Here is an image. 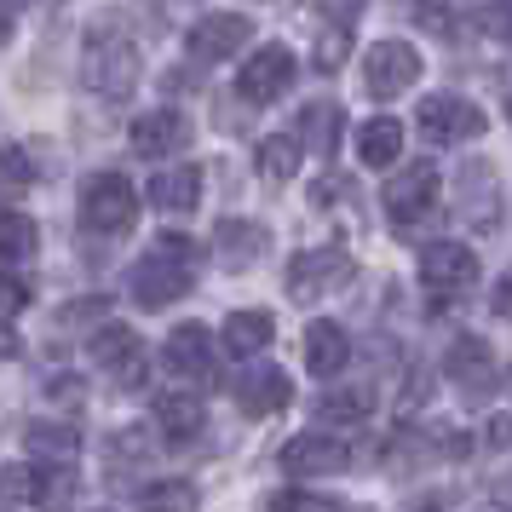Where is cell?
I'll return each instance as SVG.
<instances>
[{
	"mask_svg": "<svg viewBox=\"0 0 512 512\" xmlns=\"http://www.w3.org/2000/svg\"><path fill=\"white\" fill-rule=\"evenodd\" d=\"M254 41V18H242V12H208L202 24L185 35V52L196 64H219V58H231Z\"/></svg>",
	"mask_w": 512,
	"mask_h": 512,
	"instance_id": "cell-10",
	"label": "cell"
},
{
	"mask_svg": "<svg viewBox=\"0 0 512 512\" xmlns=\"http://www.w3.org/2000/svg\"><path fill=\"white\" fill-rule=\"evenodd\" d=\"M265 248H271V236H265V225H254V219H219V231H213V259H219L225 271L259 265Z\"/></svg>",
	"mask_w": 512,
	"mask_h": 512,
	"instance_id": "cell-14",
	"label": "cell"
},
{
	"mask_svg": "<svg viewBox=\"0 0 512 512\" xmlns=\"http://www.w3.org/2000/svg\"><path fill=\"white\" fill-rule=\"evenodd\" d=\"M202 420H208V409H202V397L190 392V386H173V392L156 397V426H162L167 438H196Z\"/></svg>",
	"mask_w": 512,
	"mask_h": 512,
	"instance_id": "cell-20",
	"label": "cell"
},
{
	"mask_svg": "<svg viewBox=\"0 0 512 512\" xmlns=\"http://www.w3.org/2000/svg\"><path fill=\"white\" fill-rule=\"evenodd\" d=\"M29 179H35V162H29V150H24V144H0V202L24 196Z\"/></svg>",
	"mask_w": 512,
	"mask_h": 512,
	"instance_id": "cell-28",
	"label": "cell"
},
{
	"mask_svg": "<svg viewBox=\"0 0 512 512\" xmlns=\"http://www.w3.org/2000/svg\"><path fill=\"white\" fill-rule=\"evenodd\" d=\"M397 150H403V121L397 116L363 121V133H357V162L363 167H392Z\"/></svg>",
	"mask_w": 512,
	"mask_h": 512,
	"instance_id": "cell-21",
	"label": "cell"
},
{
	"mask_svg": "<svg viewBox=\"0 0 512 512\" xmlns=\"http://www.w3.org/2000/svg\"><path fill=\"white\" fill-rule=\"evenodd\" d=\"M127 288H133V300H139L144 311H162V305H173L179 294H190V288H196V242L179 236V231L156 236V248L133 265Z\"/></svg>",
	"mask_w": 512,
	"mask_h": 512,
	"instance_id": "cell-2",
	"label": "cell"
},
{
	"mask_svg": "<svg viewBox=\"0 0 512 512\" xmlns=\"http://www.w3.org/2000/svg\"><path fill=\"white\" fill-rule=\"evenodd\" d=\"M420 29H432V35H449L455 29V0H397Z\"/></svg>",
	"mask_w": 512,
	"mask_h": 512,
	"instance_id": "cell-31",
	"label": "cell"
},
{
	"mask_svg": "<svg viewBox=\"0 0 512 512\" xmlns=\"http://www.w3.org/2000/svg\"><path fill=\"white\" fill-rule=\"evenodd\" d=\"M489 305H495L501 317H512V282H495V294H489Z\"/></svg>",
	"mask_w": 512,
	"mask_h": 512,
	"instance_id": "cell-40",
	"label": "cell"
},
{
	"mask_svg": "<svg viewBox=\"0 0 512 512\" xmlns=\"http://www.w3.org/2000/svg\"><path fill=\"white\" fill-rule=\"evenodd\" d=\"M259 173L271 179V185H288L294 173H300V162H305V144L300 139H288V133H271V139H259Z\"/></svg>",
	"mask_w": 512,
	"mask_h": 512,
	"instance_id": "cell-24",
	"label": "cell"
},
{
	"mask_svg": "<svg viewBox=\"0 0 512 512\" xmlns=\"http://www.w3.org/2000/svg\"><path fill=\"white\" fill-rule=\"evenodd\" d=\"M133 213H139V190H133L127 173H93L81 185V231L116 236L133 225Z\"/></svg>",
	"mask_w": 512,
	"mask_h": 512,
	"instance_id": "cell-3",
	"label": "cell"
},
{
	"mask_svg": "<svg viewBox=\"0 0 512 512\" xmlns=\"http://www.w3.org/2000/svg\"><path fill=\"white\" fill-rule=\"evenodd\" d=\"M110 374H116V386H121V392H139L144 380H150V357H144V346L133 351V357H121V363H116Z\"/></svg>",
	"mask_w": 512,
	"mask_h": 512,
	"instance_id": "cell-34",
	"label": "cell"
},
{
	"mask_svg": "<svg viewBox=\"0 0 512 512\" xmlns=\"http://www.w3.org/2000/svg\"><path fill=\"white\" fill-rule=\"evenodd\" d=\"M443 369H449V380H455L466 397H484L489 386H495V351H489L484 334H455Z\"/></svg>",
	"mask_w": 512,
	"mask_h": 512,
	"instance_id": "cell-13",
	"label": "cell"
},
{
	"mask_svg": "<svg viewBox=\"0 0 512 512\" xmlns=\"http://www.w3.org/2000/svg\"><path fill=\"white\" fill-rule=\"evenodd\" d=\"M167 6H190V0H167Z\"/></svg>",
	"mask_w": 512,
	"mask_h": 512,
	"instance_id": "cell-44",
	"label": "cell"
},
{
	"mask_svg": "<svg viewBox=\"0 0 512 512\" xmlns=\"http://www.w3.org/2000/svg\"><path fill=\"white\" fill-rule=\"evenodd\" d=\"M24 449L41 466H70L75 455H81V432H75L70 420H29L24 426Z\"/></svg>",
	"mask_w": 512,
	"mask_h": 512,
	"instance_id": "cell-18",
	"label": "cell"
},
{
	"mask_svg": "<svg viewBox=\"0 0 512 512\" xmlns=\"http://www.w3.org/2000/svg\"><path fill=\"white\" fill-rule=\"evenodd\" d=\"M6 41H12V12L0 6V47H6Z\"/></svg>",
	"mask_w": 512,
	"mask_h": 512,
	"instance_id": "cell-42",
	"label": "cell"
},
{
	"mask_svg": "<svg viewBox=\"0 0 512 512\" xmlns=\"http://www.w3.org/2000/svg\"><path fill=\"white\" fill-rule=\"evenodd\" d=\"M484 443H489V449H512V415H489Z\"/></svg>",
	"mask_w": 512,
	"mask_h": 512,
	"instance_id": "cell-38",
	"label": "cell"
},
{
	"mask_svg": "<svg viewBox=\"0 0 512 512\" xmlns=\"http://www.w3.org/2000/svg\"><path fill=\"white\" fill-rule=\"evenodd\" d=\"M305 363H311V374H323V380H334V374L351 363V340L340 323H328V317H317L311 323V334H305Z\"/></svg>",
	"mask_w": 512,
	"mask_h": 512,
	"instance_id": "cell-19",
	"label": "cell"
},
{
	"mask_svg": "<svg viewBox=\"0 0 512 512\" xmlns=\"http://www.w3.org/2000/svg\"><path fill=\"white\" fill-rule=\"evenodd\" d=\"M12 351H18V340H12V328L0 323V357H12Z\"/></svg>",
	"mask_w": 512,
	"mask_h": 512,
	"instance_id": "cell-41",
	"label": "cell"
},
{
	"mask_svg": "<svg viewBox=\"0 0 512 512\" xmlns=\"http://www.w3.org/2000/svg\"><path fill=\"white\" fill-rule=\"evenodd\" d=\"M294 75H300L294 52L271 41L265 52H254V58L236 70V98H248V104H271V98H282L288 87H294Z\"/></svg>",
	"mask_w": 512,
	"mask_h": 512,
	"instance_id": "cell-9",
	"label": "cell"
},
{
	"mask_svg": "<svg viewBox=\"0 0 512 512\" xmlns=\"http://www.w3.org/2000/svg\"><path fill=\"white\" fill-rule=\"evenodd\" d=\"M438 167L432 162H409L403 173H392L386 179V190H380V208H386V219H392L397 231H409L415 219H426L432 213V202H438Z\"/></svg>",
	"mask_w": 512,
	"mask_h": 512,
	"instance_id": "cell-5",
	"label": "cell"
},
{
	"mask_svg": "<svg viewBox=\"0 0 512 512\" xmlns=\"http://www.w3.org/2000/svg\"><path fill=\"white\" fill-rule=\"evenodd\" d=\"M29 305V282L24 277H0V323H12Z\"/></svg>",
	"mask_w": 512,
	"mask_h": 512,
	"instance_id": "cell-35",
	"label": "cell"
},
{
	"mask_svg": "<svg viewBox=\"0 0 512 512\" xmlns=\"http://www.w3.org/2000/svg\"><path fill=\"white\" fill-rule=\"evenodd\" d=\"M420 133L432 144H466V139H478L489 121L484 110L472 104V98H455V93H432V98H420Z\"/></svg>",
	"mask_w": 512,
	"mask_h": 512,
	"instance_id": "cell-7",
	"label": "cell"
},
{
	"mask_svg": "<svg viewBox=\"0 0 512 512\" xmlns=\"http://www.w3.org/2000/svg\"><path fill=\"white\" fill-rule=\"evenodd\" d=\"M489 29L512 47V0H495V6H489Z\"/></svg>",
	"mask_w": 512,
	"mask_h": 512,
	"instance_id": "cell-39",
	"label": "cell"
},
{
	"mask_svg": "<svg viewBox=\"0 0 512 512\" xmlns=\"http://www.w3.org/2000/svg\"><path fill=\"white\" fill-rule=\"evenodd\" d=\"M133 351H139V334H133V328L104 323L93 340H87V363H98V369H116L121 357H133Z\"/></svg>",
	"mask_w": 512,
	"mask_h": 512,
	"instance_id": "cell-26",
	"label": "cell"
},
{
	"mask_svg": "<svg viewBox=\"0 0 512 512\" xmlns=\"http://www.w3.org/2000/svg\"><path fill=\"white\" fill-rule=\"evenodd\" d=\"M265 512H346V507L334 495H317V489H282V495H271Z\"/></svg>",
	"mask_w": 512,
	"mask_h": 512,
	"instance_id": "cell-32",
	"label": "cell"
},
{
	"mask_svg": "<svg viewBox=\"0 0 512 512\" xmlns=\"http://www.w3.org/2000/svg\"><path fill=\"white\" fill-rule=\"evenodd\" d=\"M357 277V265H351L346 248H305V254H294V265H288V300L294 305H317L323 294H340L346 282Z\"/></svg>",
	"mask_w": 512,
	"mask_h": 512,
	"instance_id": "cell-4",
	"label": "cell"
},
{
	"mask_svg": "<svg viewBox=\"0 0 512 512\" xmlns=\"http://www.w3.org/2000/svg\"><path fill=\"white\" fill-rule=\"evenodd\" d=\"M294 403V380L277 369V363H259V369L236 374V409L248 420H271Z\"/></svg>",
	"mask_w": 512,
	"mask_h": 512,
	"instance_id": "cell-12",
	"label": "cell"
},
{
	"mask_svg": "<svg viewBox=\"0 0 512 512\" xmlns=\"http://www.w3.org/2000/svg\"><path fill=\"white\" fill-rule=\"evenodd\" d=\"M75 495V472L70 466H41V489H35V507L41 512H64Z\"/></svg>",
	"mask_w": 512,
	"mask_h": 512,
	"instance_id": "cell-30",
	"label": "cell"
},
{
	"mask_svg": "<svg viewBox=\"0 0 512 512\" xmlns=\"http://www.w3.org/2000/svg\"><path fill=\"white\" fill-rule=\"evenodd\" d=\"M426 512H438V507H426Z\"/></svg>",
	"mask_w": 512,
	"mask_h": 512,
	"instance_id": "cell-48",
	"label": "cell"
},
{
	"mask_svg": "<svg viewBox=\"0 0 512 512\" xmlns=\"http://www.w3.org/2000/svg\"><path fill=\"white\" fill-rule=\"evenodd\" d=\"M420 282H426L432 294H466V288L478 282V254H472L466 242H426V254H420Z\"/></svg>",
	"mask_w": 512,
	"mask_h": 512,
	"instance_id": "cell-11",
	"label": "cell"
},
{
	"mask_svg": "<svg viewBox=\"0 0 512 512\" xmlns=\"http://www.w3.org/2000/svg\"><path fill=\"white\" fill-rule=\"evenodd\" d=\"M139 70V41L121 24V12H98L87 24V41H81V81L98 98H127L139 87Z\"/></svg>",
	"mask_w": 512,
	"mask_h": 512,
	"instance_id": "cell-1",
	"label": "cell"
},
{
	"mask_svg": "<svg viewBox=\"0 0 512 512\" xmlns=\"http://www.w3.org/2000/svg\"><path fill=\"white\" fill-rule=\"evenodd\" d=\"M507 121H512V98H507Z\"/></svg>",
	"mask_w": 512,
	"mask_h": 512,
	"instance_id": "cell-45",
	"label": "cell"
},
{
	"mask_svg": "<svg viewBox=\"0 0 512 512\" xmlns=\"http://www.w3.org/2000/svg\"><path fill=\"white\" fill-rule=\"evenodd\" d=\"M0 6H6V12H18V6H29V0H0Z\"/></svg>",
	"mask_w": 512,
	"mask_h": 512,
	"instance_id": "cell-43",
	"label": "cell"
},
{
	"mask_svg": "<svg viewBox=\"0 0 512 512\" xmlns=\"http://www.w3.org/2000/svg\"><path fill=\"white\" fill-rule=\"evenodd\" d=\"M317 52H323V58H317L323 70H340V64H346V52H351L346 24H334V29H328V35H323V47H317Z\"/></svg>",
	"mask_w": 512,
	"mask_h": 512,
	"instance_id": "cell-36",
	"label": "cell"
},
{
	"mask_svg": "<svg viewBox=\"0 0 512 512\" xmlns=\"http://www.w3.org/2000/svg\"><path fill=\"white\" fill-rule=\"evenodd\" d=\"M196 202H202V167H196V162L162 167V173L150 179V208L179 213V219H185V213L196 208Z\"/></svg>",
	"mask_w": 512,
	"mask_h": 512,
	"instance_id": "cell-17",
	"label": "cell"
},
{
	"mask_svg": "<svg viewBox=\"0 0 512 512\" xmlns=\"http://www.w3.org/2000/svg\"><path fill=\"white\" fill-rule=\"evenodd\" d=\"M93 512H110V507H93Z\"/></svg>",
	"mask_w": 512,
	"mask_h": 512,
	"instance_id": "cell-47",
	"label": "cell"
},
{
	"mask_svg": "<svg viewBox=\"0 0 512 512\" xmlns=\"http://www.w3.org/2000/svg\"><path fill=\"white\" fill-rule=\"evenodd\" d=\"M317 415H323V420H363V415H369V397H363V392H334V397L317 403Z\"/></svg>",
	"mask_w": 512,
	"mask_h": 512,
	"instance_id": "cell-33",
	"label": "cell"
},
{
	"mask_svg": "<svg viewBox=\"0 0 512 512\" xmlns=\"http://www.w3.org/2000/svg\"><path fill=\"white\" fill-rule=\"evenodd\" d=\"M277 466L288 478H334V472L351 466V443L334 438V432H300V438L282 443Z\"/></svg>",
	"mask_w": 512,
	"mask_h": 512,
	"instance_id": "cell-6",
	"label": "cell"
},
{
	"mask_svg": "<svg viewBox=\"0 0 512 512\" xmlns=\"http://www.w3.org/2000/svg\"><path fill=\"white\" fill-rule=\"evenodd\" d=\"M127 139H133L139 156H156V162H162V156H179V150L190 144V121L179 116V110H150V116L133 121Z\"/></svg>",
	"mask_w": 512,
	"mask_h": 512,
	"instance_id": "cell-15",
	"label": "cell"
},
{
	"mask_svg": "<svg viewBox=\"0 0 512 512\" xmlns=\"http://www.w3.org/2000/svg\"><path fill=\"white\" fill-rule=\"evenodd\" d=\"M507 386H512V369H507Z\"/></svg>",
	"mask_w": 512,
	"mask_h": 512,
	"instance_id": "cell-46",
	"label": "cell"
},
{
	"mask_svg": "<svg viewBox=\"0 0 512 512\" xmlns=\"http://www.w3.org/2000/svg\"><path fill=\"white\" fill-rule=\"evenodd\" d=\"M144 449H150V432H144V426H139V432H121V438L110 443V455H116V461H121V455H133V461H139Z\"/></svg>",
	"mask_w": 512,
	"mask_h": 512,
	"instance_id": "cell-37",
	"label": "cell"
},
{
	"mask_svg": "<svg viewBox=\"0 0 512 512\" xmlns=\"http://www.w3.org/2000/svg\"><path fill=\"white\" fill-rule=\"evenodd\" d=\"M271 334H277L271 311H231V317H225V351H231V357H254V351H265L271 346Z\"/></svg>",
	"mask_w": 512,
	"mask_h": 512,
	"instance_id": "cell-23",
	"label": "cell"
},
{
	"mask_svg": "<svg viewBox=\"0 0 512 512\" xmlns=\"http://www.w3.org/2000/svg\"><path fill=\"white\" fill-rule=\"evenodd\" d=\"M300 144L317 150V156H334L340 150V104L334 98H317L300 110Z\"/></svg>",
	"mask_w": 512,
	"mask_h": 512,
	"instance_id": "cell-22",
	"label": "cell"
},
{
	"mask_svg": "<svg viewBox=\"0 0 512 512\" xmlns=\"http://www.w3.org/2000/svg\"><path fill=\"white\" fill-rule=\"evenodd\" d=\"M415 81H420V52L409 41H374L363 52V87L374 98H397V93H409Z\"/></svg>",
	"mask_w": 512,
	"mask_h": 512,
	"instance_id": "cell-8",
	"label": "cell"
},
{
	"mask_svg": "<svg viewBox=\"0 0 512 512\" xmlns=\"http://www.w3.org/2000/svg\"><path fill=\"white\" fill-rule=\"evenodd\" d=\"M35 248H41V231H35V219H29V213L0 208V259H29Z\"/></svg>",
	"mask_w": 512,
	"mask_h": 512,
	"instance_id": "cell-27",
	"label": "cell"
},
{
	"mask_svg": "<svg viewBox=\"0 0 512 512\" xmlns=\"http://www.w3.org/2000/svg\"><path fill=\"white\" fill-rule=\"evenodd\" d=\"M196 507H202V495L185 478H162V484L139 489V512H196Z\"/></svg>",
	"mask_w": 512,
	"mask_h": 512,
	"instance_id": "cell-25",
	"label": "cell"
},
{
	"mask_svg": "<svg viewBox=\"0 0 512 512\" xmlns=\"http://www.w3.org/2000/svg\"><path fill=\"white\" fill-rule=\"evenodd\" d=\"M167 363H173V374L208 380L213 374V328L208 323H179L167 334Z\"/></svg>",
	"mask_w": 512,
	"mask_h": 512,
	"instance_id": "cell-16",
	"label": "cell"
},
{
	"mask_svg": "<svg viewBox=\"0 0 512 512\" xmlns=\"http://www.w3.org/2000/svg\"><path fill=\"white\" fill-rule=\"evenodd\" d=\"M35 489H41V466H29V461L0 466V501H6V507H24V501H35Z\"/></svg>",
	"mask_w": 512,
	"mask_h": 512,
	"instance_id": "cell-29",
	"label": "cell"
}]
</instances>
